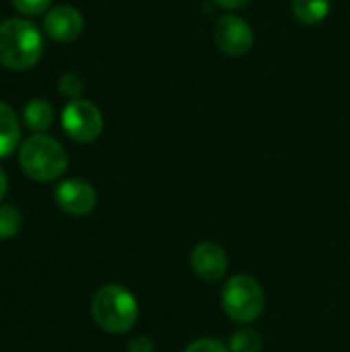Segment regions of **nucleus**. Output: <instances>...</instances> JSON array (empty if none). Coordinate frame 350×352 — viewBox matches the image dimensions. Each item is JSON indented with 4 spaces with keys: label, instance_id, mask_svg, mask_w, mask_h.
I'll return each mask as SVG.
<instances>
[{
    "label": "nucleus",
    "instance_id": "obj_1",
    "mask_svg": "<svg viewBox=\"0 0 350 352\" xmlns=\"http://www.w3.org/2000/svg\"><path fill=\"white\" fill-rule=\"evenodd\" d=\"M43 56V37L27 19H6L0 23V66L8 70L33 68Z\"/></svg>",
    "mask_w": 350,
    "mask_h": 352
},
{
    "label": "nucleus",
    "instance_id": "obj_2",
    "mask_svg": "<svg viewBox=\"0 0 350 352\" xmlns=\"http://www.w3.org/2000/svg\"><path fill=\"white\" fill-rule=\"evenodd\" d=\"M95 324L109 334H124L134 328L138 320V301L122 285L101 287L91 301Z\"/></svg>",
    "mask_w": 350,
    "mask_h": 352
},
{
    "label": "nucleus",
    "instance_id": "obj_3",
    "mask_svg": "<svg viewBox=\"0 0 350 352\" xmlns=\"http://www.w3.org/2000/svg\"><path fill=\"white\" fill-rule=\"evenodd\" d=\"M19 165L23 173L35 182H54L66 171L68 155L56 138L33 134L21 144Z\"/></svg>",
    "mask_w": 350,
    "mask_h": 352
},
{
    "label": "nucleus",
    "instance_id": "obj_4",
    "mask_svg": "<svg viewBox=\"0 0 350 352\" xmlns=\"http://www.w3.org/2000/svg\"><path fill=\"white\" fill-rule=\"evenodd\" d=\"M221 303L225 314L237 324H252L256 322L264 307L266 295L260 283L248 274H237L227 280L221 293Z\"/></svg>",
    "mask_w": 350,
    "mask_h": 352
},
{
    "label": "nucleus",
    "instance_id": "obj_5",
    "mask_svg": "<svg viewBox=\"0 0 350 352\" xmlns=\"http://www.w3.org/2000/svg\"><path fill=\"white\" fill-rule=\"evenodd\" d=\"M62 128L74 142L87 144L99 138L103 130V116L93 101L72 99L62 111Z\"/></svg>",
    "mask_w": 350,
    "mask_h": 352
},
{
    "label": "nucleus",
    "instance_id": "obj_6",
    "mask_svg": "<svg viewBox=\"0 0 350 352\" xmlns=\"http://www.w3.org/2000/svg\"><path fill=\"white\" fill-rule=\"evenodd\" d=\"M215 43L223 54L239 58L252 50L254 31L245 19L237 14H223L215 23Z\"/></svg>",
    "mask_w": 350,
    "mask_h": 352
},
{
    "label": "nucleus",
    "instance_id": "obj_7",
    "mask_svg": "<svg viewBox=\"0 0 350 352\" xmlns=\"http://www.w3.org/2000/svg\"><path fill=\"white\" fill-rule=\"evenodd\" d=\"M54 200L60 210H64L70 217H85L93 212L97 206V192L95 188L78 177L64 179L54 190Z\"/></svg>",
    "mask_w": 350,
    "mask_h": 352
},
{
    "label": "nucleus",
    "instance_id": "obj_8",
    "mask_svg": "<svg viewBox=\"0 0 350 352\" xmlns=\"http://www.w3.org/2000/svg\"><path fill=\"white\" fill-rule=\"evenodd\" d=\"M190 264L196 276H200L206 283H217L227 274L229 258L225 250L215 241H202L192 250Z\"/></svg>",
    "mask_w": 350,
    "mask_h": 352
},
{
    "label": "nucleus",
    "instance_id": "obj_9",
    "mask_svg": "<svg viewBox=\"0 0 350 352\" xmlns=\"http://www.w3.org/2000/svg\"><path fill=\"white\" fill-rule=\"evenodd\" d=\"M83 27H85L83 14L74 6H68V4H60L47 10L43 16L45 35H50L54 41H60V43L74 41L83 33Z\"/></svg>",
    "mask_w": 350,
    "mask_h": 352
},
{
    "label": "nucleus",
    "instance_id": "obj_10",
    "mask_svg": "<svg viewBox=\"0 0 350 352\" xmlns=\"http://www.w3.org/2000/svg\"><path fill=\"white\" fill-rule=\"evenodd\" d=\"M21 142V124L17 120L14 109L0 101V159L14 153Z\"/></svg>",
    "mask_w": 350,
    "mask_h": 352
},
{
    "label": "nucleus",
    "instance_id": "obj_11",
    "mask_svg": "<svg viewBox=\"0 0 350 352\" xmlns=\"http://www.w3.org/2000/svg\"><path fill=\"white\" fill-rule=\"evenodd\" d=\"M23 122L27 124L29 130H33L35 134H41L54 122V107L45 99H39V97L31 99L23 109Z\"/></svg>",
    "mask_w": 350,
    "mask_h": 352
},
{
    "label": "nucleus",
    "instance_id": "obj_12",
    "mask_svg": "<svg viewBox=\"0 0 350 352\" xmlns=\"http://www.w3.org/2000/svg\"><path fill=\"white\" fill-rule=\"evenodd\" d=\"M295 16L305 25L322 23L330 12V0H293Z\"/></svg>",
    "mask_w": 350,
    "mask_h": 352
},
{
    "label": "nucleus",
    "instance_id": "obj_13",
    "mask_svg": "<svg viewBox=\"0 0 350 352\" xmlns=\"http://www.w3.org/2000/svg\"><path fill=\"white\" fill-rule=\"evenodd\" d=\"M23 229V214L12 204H0V239H12Z\"/></svg>",
    "mask_w": 350,
    "mask_h": 352
},
{
    "label": "nucleus",
    "instance_id": "obj_14",
    "mask_svg": "<svg viewBox=\"0 0 350 352\" xmlns=\"http://www.w3.org/2000/svg\"><path fill=\"white\" fill-rule=\"evenodd\" d=\"M262 346H264V340L260 332L252 328L235 332L229 340V352H260Z\"/></svg>",
    "mask_w": 350,
    "mask_h": 352
},
{
    "label": "nucleus",
    "instance_id": "obj_15",
    "mask_svg": "<svg viewBox=\"0 0 350 352\" xmlns=\"http://www.w3.org/2000/svg\"><path fill=\"white\" fill-rule=\"evenodd\" d=\"M83 89H85V82H83V78L76 72H64L60 76V80H58V91L64 97H68L70 101L72 99H80Z\"/></svg>",
    "mask_w": 350,
    "mask_h": 352
},
{
    "label": "nucleus",
    "instance_id": "obj_16",
    "mask_svg": "<svg viewBox=\"0 0 350 352\" xmlns=\"http://www.w3.org/2000/svg\"><path fill=\"white\" fill-rule=\"evenodd\" d=\"M10 2L21 14H31V16L43 14L52 4V0H10Z\"/></svg>",
    "mask_w": 350,
    "mask_h": 352
},
{
    "label": "nucleus",
    "instance_id": "obj_17",
    "mask_svg": "<svg viewBox=\"0 0 350 352\" xmlns=\"http://www.w3.org/2000/svg\"><path fill=\"white\" fill-rule=\"evenodd\" d=\"M184 352H229V349L215 338H200V340H194Z\"/></svg>",
    "mask_w": 350,
    "mask_h": 352
},
{
    "label": "nucleus",
    "instance_id": "obj_18",
    "mask_svg": "<svg viewBox=\"0 0 350 352\" xmlns=\"http://www.w3.org/2000/svg\"><path fill=\"white\" fill-rule=\"evenodd\" d=\"M128 352H155V342L149 336H136L130 340Z\"/></svg>",
    "mask_w": 350,
    "mask_h": 352
},
{
    "label": "nucleus",
    "instance_id": "obj_19",
    "mask_svg": "<svg viewBox=\"0 0 350 352\" xmlns=\"http://www.w3.org/2000/svg\"><path fill=\"white\" fill-rule=\"evenodd\" d=\"M217 6H221V8H225V10H237V8H243V6H248L252 0H212Z\"/></svg>",
    "mask_w": 350,
    "mask_h": 352
},
{
    "label": "nucleus",
    "instance_id": "obj_20",
    "mask_svg": "<svg viewBox=\"0 0 350 352\" xmlns=\"http://www.w3.org/2000/svg\"><path fill=\"white\" fill-rule=\"evenodd\" d=\"M6 188H8V182H6L4 171L0 169V200H2V198H4V194H6Z\"/></svg>",
    "mask_w": 350,
    "mask_h": 352
}]
</instances>
